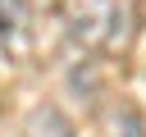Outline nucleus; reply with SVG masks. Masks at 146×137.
Listing matches in <instances>:
<instances>
[{"instance_id": "f03ea898", "label": "nucleus", "mask_w": 146, "mask_h": 137, "mask_svg": "<svg viewBox=\"0 0 146 137\" xmlns=\"http://www.w3.org/2000/svg\"><path fill=\"white\" fill-rule=\"evenodd\" d=\"M23 137H78V128L59 105H36L23 123Z\"/></svg>"}, {"instance_id": "f257e3e1", "label": "nucleus", "mask_w": 146, "mask_h": 137, "mask_svg": "<svg viewBox=\"0 0 146 137\" xmlns=\"http://www.w3.org/2000/svg\"><path fill=\"white\" fill-rule=\"evenodd\" d=\"M123 18V9L114 5V0H78L73 5V14H68V23H73V32L82 37V41H91V46H114V37H119V23Z\"/></svg>"}, {"instance_id": "7ed1b4c3", "label": "nucleus", "mask_w": 146, "mask_h": 137, "mask_svg": "<svg viewBox=\"0 0 146 137\" xmlns=\"http://www.w3.org/2000/svg\"><path fill=\"white\" fill-rule=\"evenodd\" d=\"M114 137H146V123H141V114L132 105H123L114 114Z\"/></svg>"}]
</instances>
